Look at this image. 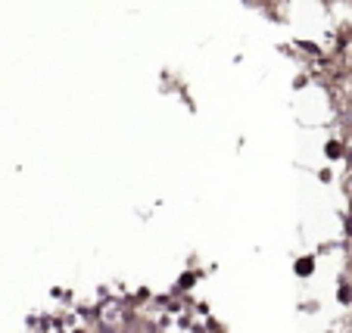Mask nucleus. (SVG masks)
<instances>
[{
	"label": "nucleus",
	"mask_w": 352,
	"mask_h": 333,
	"mask_svg": "<svg viewBox=\"0 0 352 333\" xmlns=\"http://www.w3.org/2000/svg\"><path fill=\"white\" fill-rule=\"evenodd\" d=\"M296 268H299V271H303V274H308V271H312V259H305V262H299V265H296Z\"/></svg>",
	"instance_id": "obj_1"
},
{
	"label": "nucleus",
	"mask_w": 352,
	"mask_h": 333,
	"mask_svg": "<svg viewBox=\"0 0 352 333\" xmlns=\"http://www.w3.org/2000/svg\"><path fill=\"white\" fill-rule=\"evenodd\" d=\"M349 234H352V224H349Z\"/></svg>",
	"instance_id": "obj_2"
}]
</instances>
